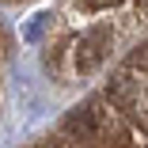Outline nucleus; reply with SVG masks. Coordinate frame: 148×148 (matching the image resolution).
<instances>
[{"mask_svg":"<svg viewBox=\"0 0 148 148\" xmlns=\"http://www.w3.org/2000/svg\"><path fill=\"white\" fill-rule=\"evenodd\" d=\"M87 8H106V4H118V0H84Z\"/></svg>","mask_w":148,"mask_h":148,"instance_id":"obj_4","label":"nucleus"},{"mask_svg":"<svg viewBox=\"0 0 148 148\" xmlns=\"http://www.w3.org/2000/svg\"><path fill=\"white\" fill-rule=\"evenodd\" d=\"M42 148H76V144H72V140H46Z\"/></svg>","mask_w":148,"mask_h":148,"instance_id":"obj_3","label":"nucleus"},{"mask_svg":"<svg viewBox=\"0 0 148 148\" xmlns=\"http://www.w3.org/2000/svg\"><path fill=\"white\" fill-rule=\"evenodd\" d=\"M110 42H114V31H110V27H95V31H87V34L80 38V46H76V69H80L84 76L95 72V69L106 61Z\"/></svg>","mask_w":148,"mask_h":148,"instance_id":"obj_1","label":"nucleus"},{"mask_svg":"<svg viewBox=\"0 0 148 148\" xmlns=\"http://www.w3.org/2000/svg\"><path fill=\"white\" fill-rule=\"evenodd\" d=\"M106 99L114 103V106H122V110H129V114H140L137 106H140V95H137V80L133 76H114L110 84H106Z\"/></svg>","mask_w":148,"mask_h":148,"instance_id":"obj_2","label":"nucleus"}]
</instances>
